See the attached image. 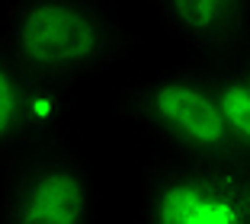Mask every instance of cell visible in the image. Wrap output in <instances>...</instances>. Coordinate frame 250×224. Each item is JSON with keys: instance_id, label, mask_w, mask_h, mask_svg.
<instances>
[{"instance_id": "obj_1", "label": "cell", "mask_w": 250, "mask_h": 224, "mask_svg": "<svg viewBox=\"0 0 250 224\" xmlns=\"http://www.w3.org/2000/svg\"><path fill=\"white\" fill-rule=\"evenodd\" d=\"M0 39L36 77L71 90L138 51L116 0H10Z\"/></svg>"}, {"instance_id": "obj_2", "label": "cell", "mask_w": 250, "mask_h": 224, "mask_svg": "<svg viewBox=\"0 0 250 224\" xmlns=\"http://www.w3.org/2000/svg\"><path fill=\"white\" fill-rule=\"evenodd\" d=\"M112 112L135 125L157 151L208 163H237L212 61L189 58L128 80L116 93Z\"/></svg>"}, {"instance_id": "obj_3", "label": "cell", "mask_w": 250, "mask_h": 224, "mask_svg": "<svg viewBox=\"0 0 250 224\" xmlns=\"http://www.w3.org/2000/svg\"><path fill=\"white\" fill-rule=\"evenodd\" d=\"M138 224H250V166L154 147L141 163Z\"/></svg>"}, {"instance_id": "obj_4", "label": "cell", "mask_w": 250, "mask_h": 224, "mask_svg": "<svg viewBox=\"0 0 250 224\" xmlns=\"http://www.w3.org/2000/svg\"><path fill=\"white\" fill-rule=\"evenodd\" d=\"M0 224H100L93 163L71 131L26 151L3 173Z\"/></svg>"}, {"instance_id": "obj_5", "label": "cell", "mask_w": 250, "mask_h": 224, "mask_svg": "<svg viewBox=\"0 0 250 224\" xmlns=\"http://www.w3.org/2000/svg\"><path fill=\"white\" fill-rule=\"evenodd\" d=\"M77 96L36 77L0 39V163L26 154L58 135H67Z\"/></svg>"}, {"instance_id": "obj_6", "label": "cell", "mask_w": 250, "mask_h": 224, "mask_svg": "<svg viewBox=\"0 0 250 224\" xmlns=\"http://www.w3.org/2000/svg\"><path fill=\"white\" fill-rule=\"evenodd\" d=\"M161 29L189 58L228 61L250 55V0H147Z\"/></svg>"}, {"instance_id": "obj_7", "label": "cell", "mask_w": 250, "mask_h": 224, "mask_svg": "<svg viewBox=\"0 0 250 224\" xmlns=\"http://www.w3.org/2000/svg\"><path fill=\"white\" fill-rule=\"evenodd\" d=\"M212 74L237 163L250 166V55L212 61Z\"/></svg>"}]
</instances>
